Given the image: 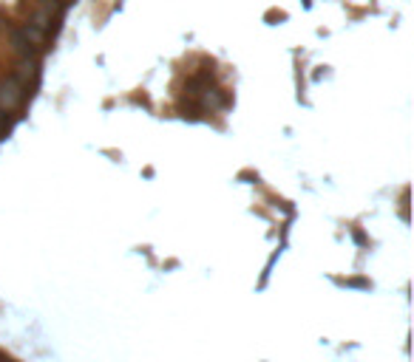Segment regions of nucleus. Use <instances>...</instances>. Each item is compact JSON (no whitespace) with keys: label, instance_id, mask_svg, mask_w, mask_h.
<instances>
[{"label":"nucleus","instance_id":"1","mask_svg":"<svg viewBox=\"0 0 414 362\" xmlns=\"http://www.w3.org/2000/svg\"><path fill=\"white\" fill-rule=\"evenodd\" d=\"M26 85L17 82L15 77H6V79H0V111L9 113V111H17L26 100Z\"/></svg>","mask_w":414,"mask_h":362},{"label":"nucleus","instance_id":"4","mask_svg":"<svg viewBox=\"0 0 414 362\" xmlns=\"http://www.w3.org/2000/svg\"><path fill=\"white\" fill-rule=\"evenodd\" d=\"M15 31H17V34H20V37H23V40H26L29 45H31V49H43V42H46V34H43V31H37V29H31L29 23L17 26Z\"/></svg>","mask_w":414,"mask_h":362},{"label":"nucleus","instance_id":"5","mask_svg":"<svg viewBox=\"0 0 414 362\" xmlns=\"http://www.w3.org/2000/svg\"><path fill=\"white\" fill-rule=\"evenodd\" d=\"M0 127L9 130V119H6V113H3V111H0Z\"/></svg>","mask_w":414,"mask_h":362},{"label":"nucleus","instance_id":"3","mask_svg":"<svg viewBox=\"0 0 414 362\" xmlns=\"http://www.w3.org/2000/svg\"><path fill=\"white\" fill-rule=\"evenodd\" d=\"M29 26L37 29V31H43V34H49V31L57 26V17H52V15L43 12V9H34L31 17H29Z\"/></svg>","mask_w":414,"mask_h":362},{"label":"nucleus","instance_id":"2","mask_svg":"<svg viewBox=\"0 0 414 362\" xmlns=\"http://www.w3.org/2000/svg\"><path fill=\"white\" fill-rule=\"evenodd\" d=\"M37 74H40V63H37V57L31 54V57H20V60H17V65H15V74H12V77L29 88V79H34Z\"/></svg>","mask_w":414,"mask_h":362}]
</instances>
